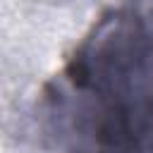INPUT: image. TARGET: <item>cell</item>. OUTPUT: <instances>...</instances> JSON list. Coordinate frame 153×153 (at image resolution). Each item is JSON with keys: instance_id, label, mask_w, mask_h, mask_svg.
<instances>
[{"instance_id": "1", "label": "cell", "mask_w": 153, "mask_h": 153, "mask_svg": "<svg viewBox=\"0 0 153 153\" xmlns=\"http://www.w3.org/2000/svg\"><path fill=\"white\" fill-rule=\"evenodd\" d=\"M36 120L55 153H153V7L103 10L41 86Z\"/></svg>"}]
</instances>
